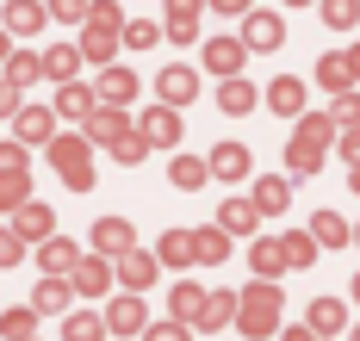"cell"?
<instances>
[{"label":"cell","instance_id":"6da1fadb","mask_svg":"<svg viewBox=\"0 0 360 341\" xmlns=\"http://www.w3.org/2000/svg\"><path fill=\"white\" fill-rule=\"evenodd\" d=\"M329 143H335V118H298V131H292V143H286V168L298 180L317 174V161L329 155Z\"/></svg>","mask_w":360,"mask_h":341},{"label":"cell","instance_id":"7a4b0ae2","mask_svg":"<svg viewBox=\"0 0 360 341\" xmlns=\"http://www.w3.org/2000/svg\"><path fill=\"white\" fill-rule=\"evenodd\" d=\"M280 286L274 279H255L249 292H236V323H243V335L261 341V335H274V323H280Z\"/></svg>","mask_w":360,"mask_h":341},{"label":"cell","instance_id":"3957f363","mask_svg":"<svg viewBox=\"0 0 360 341\" xmlns=\"http://www.w3.org/2000/svg\"><path fill=\"white\" fill-rule=\"evenodd\" d=\"M44 149H50V168H56V180H63V187H75V192L94 187V168H87V137H50Z\"/></svg>","mask_w":360,"mask_h":341},{"label":"cell","instance_id":"277c9868","mask_svg":"<svg viewBox=\"0 0 360 341\" xmlns=\"http://www.w3.org/2000/svg\"><path fill=\"white\" fill-rule=\"evenodd\" d=\"M0 205H6V211L32 205V161H25V143H0Z\"/></svg>","mask_w":360,"mask_h":341},{"label":"cell","instance_id":"5b68a950","mask_svg":"<svg viewBox=\"0 0 360 341\" xmlns=\"http://www.w3.org/2000/svg\"><path fill=\"white\" fill-rule=\"evenodd\" d=\"M118 19H124L118 0H94V6H87V38H81V56H87V62H106V56H112Z\"/></svg>","mask_w":360,"mask_h":341},{"label":"cell","instance_id":"8992f818","mask_svg":"<svg viewBox=\"0 0 360 341\" xmlns=\"http://www.w3.org/2000/svg\"><path fill=\"white\" fill-rule=\"evenodd\" d=\"M37 267H44V279H69L75 267H81V248H75L69 236H50V242H37Z\"/></svg>","mask_w":360,"mask_h":341},{"label":"cell","instance_id":"52a82bcc","mask_svg":"<svg viewBox=\"0 0 360 341\" xmlns=\"http://www.w3.org/2000/svg\"><path fill=\"white\" fill-rule=\"evenodd\" d=\"M143 316H149V310H143V298H137V292L112 298V304H106V335H143V329H149Z\"/></svg>","mask_w":360,"mask_h":341},{"label":"cell","instance_id":"ba28073f","mask_svg":"<svg viewBox=\"0 0 360 341\" xmlns=\"http://www.w3.org/2000/svg\"><path fill=\"white\" fill-rule=\"evenodd\" d=\"M280 44H286L280 13H243V50H280Z\"/></svg>","mask_w":360,"mask_h":341},{"label":"cell","instance_id":"9c48e42d","mask_svg":"<svg viewBox=\"0 0 360 341\" xmlns=\"http://www.w3.org/2000/svg\"><path fill=\"white\" fill-rule=\"evenodd\" d=\"M137 131L149 137V149H174V143H180V112L155 100V106L143 112V124H137Z\"/></svg>","mask_w":360,"mask_h":341},{"label":"cell","instance_id":"30bf717a","mask_svg":"<svg viewBox=\"0 0 360 341\" xmlns=\"http://www.w3.org/2000/svg\"><path fill=\"white\" fill-rule=\"evenodd\" d=\"M131 248H137V236H131L124 218H100V224H94V255H106V261L118 255V261H124Z\"/></svg>","mask_w":360,"mask_h":341},{"label":"cell","instance_id":"8fae6325","mask_svg":"<svg viewBox=\"0 0 360 341\" xmlns=\"http://www.w3.org/2000/svg\"><path fill=\"white\" fill-rule=\"evenodd\" d=\"M69 286L81 292V298H100V292L112 286V261H106V255H87V261L69 273Z\"/></svg>","mask_w":360,"mask_h":341},{"label":"cell","instance_id":"7c38bea8","mask_svg":"<svg viewBox=\"0 0 360 341\" xmlns=\"http://www.w3.org/2000/svg\"><path fill=\"white\" fill-rule=\"evenodd\" d=\"M131 131V112L124 106H94V118H87V143H118Z\"/></svg>","mask_w":360,"mask_h":341},{"label":"cell","instance_id":"4fadbf2b","mask_svg":"<svg viewBox=\"0 0 360 341\" xmlns=\"http://www.w3.org/2000/svg\"><path fill=\"white\" fill-rule=\"evenodd\" d=\"M243 56H249V50H243V38H212V44H205V69H212V75H224V81H236Z\"/></svg>","mask_w":360,"mask_h":341},{"label":"cell","instance_id":"5bb4252c","mask_svg":"<svg viewBox=\"0 0 360 341\" xmlns=\"http://www.w3.org/2000/svg\"><path fill=\"white\" fill-rule=\"evenodd\" d=\"M13 229H19V236H25V242H50V236H56V218H50V205H19V211H13Z\"/></svg>","mask_w":360,"mask_h":341},{"label":"cell","instance_id":"9a60e30c","mask_svg":"<svg viewBox=\"0 0 360 341\" xmlns=\"http://www.w3.org/2000/svg\"><path fill=\"white\" fill-rule=\"evenodd\" d=\"M44 75L56 81V87H69V81L81 75V50H75V44H50V50H44Z\"/></svg>","mask_w":360,"mask_h":341},{"label":"cell","instance_id":"2e32d148","mask_svg":"<svg viewBox=\"0 0 360 341\" xmlns=\"http://www.w3.org/2000/svg\"><path fill=\"white\" fill-rule=\"evenodd\" d=\"M255 224H261L255 199H224V211H217V229H224V236H249Z\"/></svg>","mask_w":360,"mask_h":341},{"label":"cell","instance_id":"e0dca14e","mask_svg":"<svg viewBox=\"0 0 360 341\" xmlns=\"http://www.w3.org/2000/svg\"><path fill=\"white\" fill-rule=\"evenodd\" d=\"M155 93H162V106H186V100L199 93V75H193V69H162Z\"/></svg>","mask_w":360,"mask_h":341},{"label":"cell","instance_id":"ac0fdd59","mask_svg":"<svg viewBox=\"0 0 360 341\" xmlns=\"http://www.w3.org/2000/svg\"><path fill=\"white\" fill-rule=\"evenodd\" d=\"M13 131H19V143H50V137H56V112H44V106H25V112L13 118Z\"/></svg>","mask_w":360,"mask_h":341},{"label":"cell","instance_id":"d6986e66","mask_svg":"<svg viewBox=\"0 0 360 341\" xmlns=\"http://www.w3.org/2000/svg\"><path fill=\"white\" fill-rule=\"evenodd\" d=\"M155 255H143V248H131L124 261H118V279H124V292H143V286H155Z\"/></svg>","mask_w":360,"mask_h":341},{"label":"cell","instance_id":"ffe728a7","mask_svg":"<svg viewBox=\"0 0 360 341\" xmlns=\"http://www.w3.org/2000/svg\"><path fill=\"white\" fill-rule=\"evenodd\" d=\"M292 205V180H280V174H267V180H255V211H267V218H280Z\"/></svg>","mask_w":360,"mask_h":341},{"label":"cell","instance_id":"44dd1931","mask_svg":"<svg viewBox=\"0 0 360 341\" xmlns=\"http://www.w3.org/2000/svg\"><path fill=\"white\" fill-rule=\"evenodd\" d=\"M131 93H137L131 69H100V106H131Z\"/></svg>","mask_w":360,"mask_h":341},{"label":"cell","instance_id":"7402d4cb","mask_svg":"<svg viewBox=\"0 0 360 341\" xmlns=\"http://www.w3.org/2000/svg\"><path fill=\"white\" fill-rule=\"evenodd\" d=\"M249 267H255V279H280V273H286V255H280V242H274V236H261V242L249 248Z\"/></svg>","mask_w":360,"mask_h":341},{"label":"cell","instance_id":"603a6c76","mask_svg":"<svg viewBox=\"0 0 360 341\" xmlns=\"http://www.w3.org/2000/svg\"><path fill=\"white\" fill-rule=\"evenodd\" d=\"M212 174L217 180H243V174H249V149H243V143H217L212 149Z\"/></svg>","mask_w":360,"mask_h":341},{"label":"cell","instance_id":"cb8c5ba5","mask_svg":"<svg viewBox=\"0 0 360 341\" xmlns=\"http://www.w3.org/2000/svg\"><path fill=\"white\" fill-rule=\"evenodd\" d=\"M94 106H100V93H87L81 81H69V87L56 93V118H94Z\"/></svg>","mask_w":360,"mask_h":341},{"label":"cell","instance_id":"d4e9b609","mask_svg":"<svg viewBox=\"0 0 360 341\" xmlns=\"http://www.w3.org/2000/svg\"><path fill=\"white\" fill-rule=\"evenodd\" d=\"M50 13L37 6V0H6V32H19V38H32L37 25H44Z\"/></svg>","mask_w":360,"mask_h":341},{"label":"cell","instance_id":"484cf974","mask_svg":"<svg viewBox=\"0 0 360 341\" xmlns=\"http://www.w3.org/2000/svg\"><path fill=\"white\" fill-rule=\"evenodd\" d=\"M224 255H230V236L224 229H193V261L199 267H217Z\"/></svg>","mask_w":360,"mask_h":341},{"label":"cell","instance_id":"4316f807","mask_svg":"<svg viewBox=\"0 0 360 341\" xmlns=\"http://www.w3.org/2000/svg\"><path fill=\"white\" fill-rule=\"evenodd\" d=\"M267 106H274V112H286V118H298L304 112V81H274V87H267Z\"/></svg>","mask_w":360,"mask_h":341},{"label":"cell","instance_id":"83f0119b","mask_svg":"<svg viewBox=\"0 0 360 341\" xmlns=\"http://www.w3.org/2000/svg\"><path fill=\"white\" fill-rule=\"evenodd\" d=\"M69 298H75L69 279H44V286H37V298H32V310H37V316H56V310H69Z\"/></svg>","mask_w":360,"mask_h":341},{"label":"cell","instance_id":"f1b7e54d","mask_svg":"<svg viewBox=\"0 0 360 341\" xmlns=\"http://www.w3.org/2000/svg\"><path fill=\"white\" fill-rule=\"evenodd\" d=\"M224 323H236V292H205L199 329H224Z\"/></svg>","mask_w":360,"mask_h":341},{"label":"cell","instance_id":"f546056e","mask_svg":"<svg viewBox=\"0 0 360 341\" xmlns=\"http://www.w3.org/2000/svg\"><path fill=\"white\" fill-rule=\"evenodd\" d=\"M168 310H174V323H199V310H205V292H199L193 279H180L174 298H168Z\"/></svg>","mask_w":360,"mask_h":341},{"label":"cell","instance_id":"4dcf8cb0","mask_svg":"<svg viewBox=\"0 0 360 341\" xmlns=\"http://www.w3.org/2000/svg\"><path fill=\"white\" fill-rule=\"evenodd\" d=\"M32 329H37V310H32V304H13V310L0 316V341H32Z\"/></svg>","mask_w":360,"mask_h":341},{"label":"cell","instance_id":"1f68e13d","mask_svg":"<svg viewBox=\"0 0 360 341\" xmlns=\"http://www.w3.org/2000/svg\"><path fill=\"white\" fill-rule=\"evenodd\" d=\"M37 75H44V56H32V50H13V56H6V81H13L19 93H25Z\"/></svg>","mask_w":360,"mask_h":341},{"label":"cell","instance_id":"d6a6232c","mask_svg":"<svg viewBox=\"0 0 360 341\" xmlns=\"http://www.w3.org/2000/svg\"><path fill=\"white\" fill-rule=\"evenodd\" d=\"M280 255H286V273H292V267H311V261H317L311 229H292V236H280Z\"/></svg>","mask_w":360,"mask_h":341},{"label":"cell","instance_id":"836d02e7","mask_svg":"<svg viewBox=\"0 0 360 341\" xmlns=\"http://www.w3.org/2000/svg\"><path fill=\"white\" fill-rule=\"evenodd\" d=\"M342 323H348V310H342V298H317V304H311V329H317L323 341L335 335Z\"/></svg>","mask_w":360,"mask_h":341},{"label":"cell","instance_id":"e575fe53","mask_svg":"<svg viewBox=\"0 0 360 341\" xmlns=\"http://www.w3.org/2000/svg\"><path fill=\"white\" fill-rule=\"evenodd\" d=\"M311 242H317V248H342V242H348V224H342L335 211H317V218H311Z\"/></svg>","mask_w":360,"mask_h":341},{"label":"cell","instance_id":"d590c367","mask_svg":"<svg viewBox=\"0 0 360 341\" xmlns=\"http://www.w3.org/2000/svg\"><path fill=\"white\" fill-rule=\"evenodd\" d=\"M317 81H323L329 93H348V87H354V69H348V56H323V62H317Z\"/></svg>","mask_w":360,"mask_h":341},{"label":"cell","instance_id":"8d00e7d4","mask_svg":"<svg viewBox=\"0 0 360 341\" xmlns=\"http://www.w3.org/2000/svg\"><path fill=\"white\" fill-rule=\"evenodd\" d=\"M217 106H224V112H255V87L249 81H224V87H217Z\"/></svg>","mask_w":360,"mask_h":341},{"label":"cell","instance_id":"74e56055","mask_svg":"<svg viewBox=\"0 0 360 341\" xmlns=\"http://www.w3.org/2000/svg\"><path fill=\"white\" fill-rule=\"evenodd\" d=\"M100 335H106V316H87V310H81V316L63 323V341H100Z\"/></svg>","mask_w":360,"mask_h":341},{"label":"cell","instance_id":"f35d334b","mask_svg":"<svg viewBox=\"0 0 360 341\" xmlns=\"http://www.w3.org/2000/svg\"><path fill=\"white\" fill-rule=\"evenodd\" d=\"M205 168H212V161H199V155H180L168 174H174V187H186V192H193V187H205Z\"/></svg>","mask_w":360,"mask_h":341},{"label":"cell","instance_id":"ab89813d","mask_svg":"<svg viewBox=\"0 0 360 341\" xmlns=\"http://www.w3.org/2000/svg\"><path fill=\"white\" fill-rule=\"evenodd\" d=\"M323 25H335V32L360 25V0H323Z\"/></svg>","mask_w":360,"mask_h":341},{"label":"cell","instance_id":"60d3db41","mask_svg":"<svg viewBox=\"0 0 360 341\" xmlns=\"http://www.w3.org/2000/svg\"><path fill=\"white\" fill-rule=\"evenodd\" d=\"M155 261H174V267H193V236L174 229V236H162V255Z\"/></svg>","mask_w":360,"mask_h":341},{"label":"cell","instance_id":"b9f144b4","mask_svg":"<svg viewBox=\"0 0 360 341\" xmlns=\"http://www.w3.org/2000/svg\"><path fill=\"white\" fill-rule=\"evenodd\" d=\"M112 155H118V161H143V155H149V137L137 131V124H131V131H124V137L112 143Z\"/></svg>","mask_w":360,"mask_h":341},{"label":"cell","instance_id":"7bdbcfd3","mask_svg":"<svg viewBox=\"0 0 360 341\" xmlns=\"http://www.w3.org/2000/svg\"><path fill=\"white\" fill-rule=\"evenodd\" d=\"M329 118H335L342 131H354V124H360V93H354V87H348V93H335V106H329Z\"/></svg>","mask_w":360,"mask_h":341},{"label":"cell","instance_id":"ee69618b","mask_svg":"<svg viewBox=\"0 0 360 341\" xmlns=\"http://www.w3.org/2000/svg\"><path fill=\"white\" fill-rule=\"evenodd\" d=\"M19 261H25V236L0 224V267H19Z\"/></svg>","mask_w":360,"mask_h":341},{"label":"cell","instance_id":"f6af8a7d","mask_svg":"<svg viewBox=\"0 0 360 341\" xmlns=\"http://www.w3.org/2000/svg\"><path fill=\"white\" fill-rule=\"evenodd\" d=\"M19 112H25V93H19L6 75H0V118H19Z\"/></svg>","mask_w":360,"mask_h":341},{"label":"cell","instance_id":"bcb514c9","mask_svg":"<svg viewBox=\"0 0 360 341\" xmlns=\"http://www.w3.org/2000/svg\"><path fill=\"white\" fill-rule=\"evenodd\" d=\"M168 25H199V0H168Z\"/></svg>","mask_w":360,"mask_h":341},{"label":"cell","instance_id":"7dc6e473","mask_svg":"<svg viewBox=\"0 0 360 341\" xmlns=\"http://www.w3.org/2000/svg\"><path fill=\"white\" fill-rule=\"evenodd\" d=\"M118 38L131 44V50H149V44L162 38V32H155V25H124V32H118Z\"/></svg>","mask_w":360,"mask_h":341},{"label":"cell","instance_id":"c3c4849f","mask_svg":"<svg viewBox=\"0 0 360 341\" xmlns=\"http://www.w3.org/2000/svg\"><path fill=\"white\" fill-rule=\"evenodd\" d=\"M143 341H186V323H174V316H168V323L143 329Z\"/></svg>","mask_w":360,"mask_h":341},{"label":"cell","instance_id":"681fc988","mask_svg":"<svg viewBox=\"0 0 360 341\" xmlns=\"http://www.w3.org/2000/svg\"><path fill=\"white\" fill-rule=\"evenodd\" d=\"M87 6H94V0H50V6H44V13H50V19H81V13H87Z\"/></svg>","mask_w":360,"mask_h":341},{"label":"cell","instance_id":"f907efd6","mask_svg":"<svg viewBox=\"0 0 360 341\" xmlns=\"http://www.w3.org/2000/svg\"><path fill=\"white\" fill-rule=\"evenodd\" d=\"M342 155H348V168L360 161V124H354V131H342Z\"/></svg>","mask_w":360,"mask_h":341},{"label":"cell","instance_id":"816d5d0a","mask_svg":"<svg viewBox=\"0 0 360 341\" xmlns=\"http://www.w3.org/2000/svg\"><path fill=\"white\" fill-rule=\"evenodd\" d=\"M212 13H249V0H212Z\"/></svg>","mask_w":360,"mask_h":341},{"label":"cell","instance_id":"f5cc1de1","mask_svg":"<svg viewBox=\"0 0 360 341\" xmlns=\"http://www.w3.org/2000/svg\"><path fill=\"white\" fill-rule=\"evenodd\" d=\"M286 341H323V335H317V329H311V323H304V329H292Z\"/></svg>","mask_w":360,"mask_h":341},{"label":"cell","instance_id":"db71d44e","mask_svg":"<svg viewBox=\"0 0 360 341\" xmlns=\"http://www.w3.org/2000/svg\"><path fill=\"white\" fill-rule=\"evenodd\" d=\"M342 56H348V69H354V81H360V44H354V50H342Z\"/></svg>","mask_w":360,"mask_h":341},{"label":"cell","instance_id":"11a10c76","mask_svg":"<svg viewBox=\"0 0 360 341\" xmlns=\"http://www.w3.org/2000/svg\"><path fill=\"white\" fill-rule=\"evenodd\" d=\"M348 187H354V192H360V161H354V168H348Z\"/></svg>","mask_w":360,"mask_h":341},{"label":"cell","instance_id":"9f6ffc18","mask_svg":"<svg viewBox=\"0 0 360 341\" xmlns=\"http://www.w3.org/2000/svg\"><path fill=\"white\" fill-rule=\"evenodd\" d=\"M6 56H13V50H6V32H0V69H6Z\"/></svg>","mask_w":360,"mask_h":341},{"label":"cell","instance_id":"6f0895ef","mask_svg":"<svg viewBox=\"0 0 360 341\" xmlns=\"http://www.w3.org/2000/svg\"><path fill=\"white\" fill-rule=\"evenodd\" d=\"M286 6H311V0H286Z\"/></svg>","mask_w":360,"mask_h":341},{"label":"cell","instance_id":"680465c9","mask_svg":"<svg viewBox=\"0 0 360 341\" xmlns=\"http://www.w3.org/2000/svg\"><path fill=\"white\" fill-rule=\"evenodd\" d=\"M354 298H360V273H354Z\"/></svg>","mask_w":360,"mask_h":341},{"label":"cell","instance_id":"91938a15","mask_svg":"<svg viewBox=\"0 0 360 341\" xmlns=\"http://www.w3.org/2000/svg\"><path fill=\"white\" fill-rule=\"evenodd\" d=\"M348 341H360V329H354V335H348Z\"/></svg>","mask_w":360,"mask_h":341}]
</instances>
